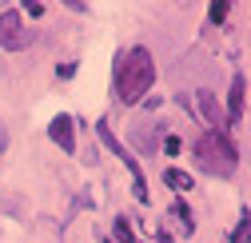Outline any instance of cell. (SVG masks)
I'll list each match as a JSON object with an SVG mask.
<instances>
[{
  "label": "cell",
  "instance_id": "11",
  "mask_svg": "<svg viewBox=\"0 0 251 243\" xmlns=\"http://www.w3.org/2000/svg\"><path fill=\"white\" fill-rule=\"evenodd\" d=\"M4 144H8V140H4V128H0V151H4Z\"/></svg>",
  "mask_w": 251,
  "mask_h": 243
},
{
  "label": "cell",
  "instance_id": "8",
  "mask_svg": "<svg viewBox=\"0 0 251 243\" xmlns=\"http://www.w3.org/2000/svg\"><path fill=\"white\" fill-rule=\"evenodd\" d=\"M247 239H251V211H243V216H239V227H235L231 243H247Z\"/></svg>",
  "mask_w": 251,
  "mask_h": 243
},
{
  "label": "cell",
  "instance_id": "5",
  "mask_svg": "<svg viewBox=\"0 0 251 243\" xmlns=\"http://www.w3.org/2000/svg\"><path fill=\"white\" fill-rule=\"evenodd\" d=\"M243 92H247V80L235 72L231 76V96H227V108H231V120L239 124V116H243Z\"/></svg>",
  "mask_w": 251,
  "mask_h": 243
},
{
  "label": "cell",
  "instance_id": "3",
  "mask_svg": "<svg viewBox=\"0 0 251 243\" xmlns=\"http://www.w3.org/2000/svg\"><path fill=\"white\" fill-rule=\"evenodd\" d=\"M32 40H36V32L24 24L20 8H4V12H0V48H8V52H24Z\"/></svg>",
  "mask_w": 251,
  "mask_h": 243
},
{
  "label": "cell",
  "instance_id": "6",
  "mask_svg": "<svg viewBox=\"0 0 251 243\" xmlns=\"http://www.w3.org/2000/svg\"><path fill=\"white\" fill-rule=\"evenodd\" d=\"M164 184L176 188V192H192V175L179 171V168H168V171H164Z\"/></svg>",
  "mask_w": 251,
  "mask_h": 243
},
{
  "label": "cell",
  "instance_id": "7",
  "mask_svg": "<svg viewBox=\"0 0 251 243\" xmlns=\"http://www.w3.org/2000/svg\"><path fill=\"white\" fill-rule=\"evenodd\" d=\"M200 112L211 120V124H224V112H219V104L211 100V92H200Z\"/></svg>",
  "mask_w": 251,
  "mask_h": 243
},
{
  "label": "cell",
  "instance_id": "1",
  "mask_svg": "<svg viewBox=\"0 0 251 243\" xmlns=\"http://www.w3.org/2000/svg\"><path fill=\"white\" fill-rule=\"evenodd\" d=\"M155 84V64L148 48H132L124 52V60L116 64V96L120 104H140Z\"/></svg>",
  "mask_w": 251,
  "mask_h": 243
},
{
  "label": "cell",
  "instance_id": "2",
  "mask_svg": "<svg viewBox=\"0 0 251 243\" xmlns=\"http://www.w3.org/2000/svg\"><path fill=\"white\" fill-rule=\"evenodd\" d=\"M196 160H200L203 171H211V175H231L235 164H239L235 144L227 140L224 128H211V132H203V136L196 140Z\"/></svg>",
  "mask_w": 251,
  "mask_h": 243
},
{
  "label": "cell",
  "instance_id": "9",
  "mask_svg": "<svg viewBox=\"0 0 251 243\" xmlns=\"http://www.w3.org/2000/svg\"><path fill=\"white\" fill-rule=\"evenodd\" d=\"M227 16V4H224V0H219V4H211V20H224Z\"/></svg>",
  "mask_w": 251,
  "mask_h": 243
},
{
  "label": "cell",
  "instance_id": "10",
  "mask_svg": "<svg viewBox=\"0 0 251 243\" xmlns=\"http://www.w3.org/2000/svg\"><path fill=\"white\" fill-rule=\"evenodd\" d=\"M116 235H120V243H132V231H128V223H116Z\"/></svg>",
  "mask_w": 251,
  "mask_h": 243
},
{
  "label": "cell",
  "instance_id": "4",
  "mask_svg": "<svg viewBox=\"0 0 251 243\" xmlns=\"http://www.w3.org/2000/svg\"><path fill=\"white\" fill-rule=\"evenodd\" d=\"M48 136H52L60 147H64V151H76V120L60 112V116L52 120V124H48Z\"/></svg>",
  "mask_w": 251,
  "mask_h": 243
}]
</instances>
